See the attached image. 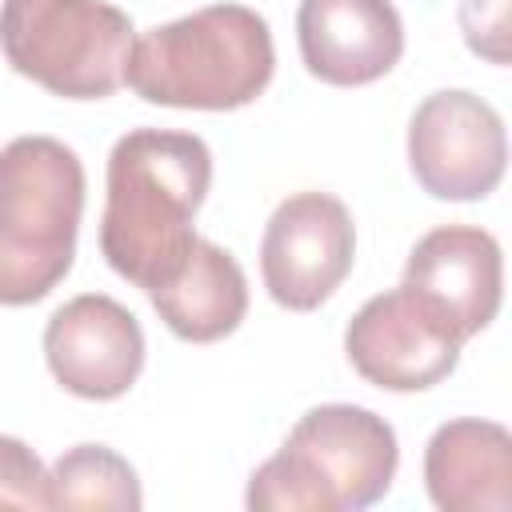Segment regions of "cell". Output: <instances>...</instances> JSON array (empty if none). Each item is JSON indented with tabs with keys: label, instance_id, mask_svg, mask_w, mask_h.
<instances>
[{
	"label": "cell",
	"instance_id": "6da1fadb",
	"mask_svg": "<svg viewBox=\"0 0 512 512\" xmlns=\"http://www.w3.org/2000/svg\"><path fill=\"white\" fill-rule=\"evenodd\" d=\"M212 188V148L196 132L136 128L108 152L100 252L116 276L152 292L196 240V212Z\"/></svg>",
	"mask_w": 512,
	"mask_h": 512
},
{
	"label": "cell",
	"instance_id": "7a4b0ae2",
	"mask_svg": "<svg viewBox=\"0 0 512 512\" xmlns=\"http://www.w3.org/2000/svg\"><path fill=\"white\" fill-rule=\"evenodd\" d=\"M276 72L268 20L248 4H208L148 28L124 64V84L160 108L232 112L264 96Z\"/></svg>",
	"mask_w": 512,
	"mask_h": 512
},
{
	"label": "cell",
	"instance_id": "3957f363",
	"mask_svg": "<svg viewBox=\"0 0 512 512\" xmlns=\"http://www.w3.org/2000/svg\"><path fill=\"white\" fill-rule=\"evenodd\" d=\"M400 444L384 416L360 404L308 408L244 492L252 512H360L388 496Z\"/></svg>",
	"mask_w": 512,
	"mask_h": 512
},
{
	"label": "cell",
	"instance_id": "277c9868",
	"mask_svg": "<svg viewBox=\"0 0 512 512\" xmlns=\"http://www.w3.org/2000/svg\"><path fill=\"white\" fill-rule=\"evenodd\" d=\"M84 216V164L52 136L0 148V304L44 300L72 268Z\"/></svg>",
	"mask_w": 512,
	"mask_h": 512
},
{
	"label": "cell",
	"instance_id": "5b68a950",
	"mask_svg": "<svg viewBox=\"0 0 512 512\" xmlns=\"http://www.w3.org/2000/svg\"><path fill=\"white\" fill-rule=\"evenodd\" d=\"M128 12L108 0H4V60L64 100H104L124 84L136 44Z\"/></svg>",
	"mask_w": 512,
	"mask_h": 512
},
{
	"label": "cell",
	"instance_id": "8992f818",
	"mask_svg": "<svg viewBox=\"0 0 512 512\" xmlns=\"http://www.w3.org/2000/svg\"><path fill=\"white\" fill-rule=\"evenodd\" d=\"M460 348L464 332L456 316L412 284L364 300L344 332L352 368L384 392L436 388L460 364Z\"/></svg>",
	"mask_w": 512,
	"mask_h": 512
},
{
	"label": "cell",
	"instance_id": "52a82bcc",
	"mask_svg": "<svg viewBox=\"0 0 512 512\" xmlns=\"http://www.w3.org/2000/svg\"><path fill=\"white\" fill-rule=\"evenodd\" d=\"M408 168L436 200H484L508 168V136L500 112L464 88L420 100L408 120Z\"/></svg>",
	"mask_w": 512,
	"mask_h": 512
},
{
	"label": "cell",
	"instance_id": "ba28073f",
	"mask_svg": "<svg viewBox=\"0 0 512 512\" xmlns=\"http://www.w3.org/2000/svg\"><path fill=\"white\" fill-rule=\"evenodd\" d=\"M356 224L328 192H292L276 204L260 236V276L288 312L320 308L352 272Z\"/></svg>",
	"mask_w": 512,
	"mask_h": 512
},
{
	"label": "cell",
	"instance_id": "9c48e42d",
	"mask_svg": "<svg viewBox=\"0 0 512 512\" xmlns=\"http://www.w3.org/2000/svg\"><path fill=\"white\" fill-rule=\"evenodd\" d=\"M44 360L64 392L116 400L144 372V328L120 300L80 292L48 316Z\"/></svg>",
	"mask_w": 512,
	"mask_h": 512
},
{
	"label": "cell",
	"instance_id": "30bf717a",
	"mask_svg": "<svg viewBox=\"0 0 512 512\" xmlns=\"http://www.w3.org/2000/svg\"><path fill=\"white\" fill-rule=\"evenodd\" d=\"M296 44L316 80L360 88L400 64L404 20L392 0H300Z\"/></svg>",
	"mask_w": 512,
	"mask_h": 512
},
{
	"label": "cell",
	"instance_id": "8fae6325",
	"mask_svg": "<svg viewBox=\"0 0 512 512\" xmlns=\"http://www.w3.org/2000/svg\"><path fill=\"white\" fill-rule=\"evenodd\" d=\"M404 284L436 296L460 324L464 340L484 332L504 296V256L492 232L476 224H440L416 240Z\"/></svg>",
	"mask_w": 512,
	"mask_h": 512
},
{
	"label": "cell",
	"instance_id": "7c38bea8",
	"mask_svg": "<svg viewBox=\"0 0 512 512\" xmlns=\"http://www.w3.org/2000/svg\"><path fill=\"white\" fill-rule=\"evenodd\" d=\"M424 488L444 512L512 508V436L496 420H448L424 448Z\"/></svg>",
	"mask_w": 512,
	"mask_h": 512
},
{
	"label": "cell",
	"instance_id": "4fadbf2b",
	"mask_svg": "<svg viewBox=\"0 0 512 512\" xmlns=\"http://www.w3.org/2000/svg\"><path fill=\"white\" fill-rule=\"evenodd\" d=\"M148 300L172 336L188 344H212L240 328L248 312V280L228 248L196 236L180 268L156 284Z\"/></svg>",
	"mask_w": 512,
	"mask_h": 512
},
{
	"label": "cell",
	"instance_id": "5bb4252c",
	"mask_svg": "<svg viewBox=\"0 0 512 512\" xmlns=\"http://www.w3.org/2000/svg\"><path fill=\"white\" fill-rule=\"evenodd\" d=\"M140 504L144 492L136 468L104 444H76L48 472V508L136 512Z\"/></svg>",
	"mask_w": 512,
	"mask_h": 512
},
{
	"label": "cell",
	"instance_id": "9a60e30c",
	"mask_svg": "<svg viewBox=\"0 0 512 512\" xmlns=\"http://www.w3.org/2000/svg\"><path fill=\"white\" fill-rule=\"evenodd\" d=\"M0 508H48V468L20 436H0Z\"/></svg>",
	"mask_w": 512,
	"mask_h": 512
},
{
	"label": "cell",
	"instance_id": "2e32d148",
	"mask_svg": "<svg viewBox=\"0 0 512 512\" xmlns=\"http://www.w3.org/2000/svg\"><path fill=\"white\" fill-rule=\"evenodd\" d=\"M508 8L512 0H460L456 4L464 44L488 64H508V36H512Z\"/></svg>",
	"mask_w": 512,
	"mask_h": 512
}]
</instances>
